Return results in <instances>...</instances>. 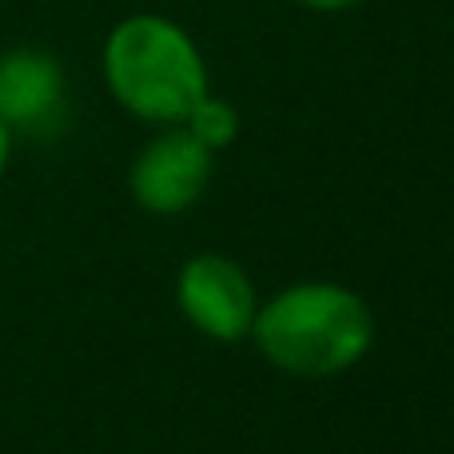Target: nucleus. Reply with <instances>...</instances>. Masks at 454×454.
<instances>
[{
    "instance_id": "6",
    "label": "nucleus",
    "mask_w": 454,
    "mask_h": 454,
    "mask_svg": "<svg viewBox=\"0 0 454 454\" xmlns=\"http://www.w3.org/2000/svg\"><path fill=\"white\" fill-rule=\"evenodd\" d=\"M184 128H188L204 148L220 152V148H227V144L235 140V136H239V112H235L227 100H220V96L204 92L196 100V108L184 116Z\"/></svg>"
},
{
    "instance_id": "4",
    "label": "nucleus",
    "mask_w": 454,
    "mask_h": 454,
    "mask_svg": "<svg viewBox=\"0 0 454 454\" xmlns=\"http://www.w3.org/2000/svg\"><path fill=\"white\" fill-rule=\"evenodd\" d=\"M180 311L188 323L204 335L235 343V339L251 335L255 323V287H251L247 271L227 255H196L184 263L180 271Z\"/></svg>"
},
{
    "instance_id": "8",
    "label": "nucleus",
    "mask_w": 454,
    "mask_h": 454,
    "mask_svg": "<svg viewBox=\"0 0 454 454\" xmlns=\"http://www.w3.org/2000/svg\"><path fill=\"white\" fill-rule=\"evenodd\" d=\"M8 156H12V132H8L4 120H0V176H4V168H8Z\"/></svg>"
},
{
    "instance_id": "5",
    "label": "nucleus",
    "mask_w": 454,
    "mask_h": 454,
    "mask_svg": "<svg viewBox=\"0 0 454 454\" xmlns=\"http://www.w3.org/2000/svg\"><path fill=\"white\" fill-rule=\"evenodd\" d=\"M64 68L44 48H12L0 56V120L8 132L44 136L60 124Z\"/></svg>"
},
{
    "instance_id": "3",
    "label": "nucleus",
    "mask_w": 454,
    "mask_h": 454,
    "mask_svg": "<svg viewBox=\"0 0 454 454\" xmlns=\"http://www.w3.org/2000/svg\"><path fill=\"white\" fill-rule=\"evenodd\" d=\"M207 180H212V148H204L188 128H176L156 136L136 156L128 188L144 212L180 215L204 196Z\"/></svg>"
},
{
    "instance_id": "2",
    "label": "nucleus",
    "mask_w": 454,
    "mask_h": 454,
    "mask_svg": "<svg viewBox=\"0 0 454 454\" xmlns=\"http://www.w3.org/2000/svg\"><path fill=\"white\" fill-rule=\"evenodd\" d=\"M104 80L132 116L152 124H184L207 92V64L196 40L176 20L136 12L104 40Z\"/></svg>"
},
{
    "instance_id": "7",
    "label": "nucleus",
    "mask_w": 454,
    "mask_h": 454,
    "mask_svg": "<svg viewBox=\"0 0 454 454\" xmlns=\"http://www.w3.org/2000/svg\"><path fill=\"white\" fill-rule=\"evenodd\" d=\"M295 4L311 8V12H343V8H355L363 0H295Z\"/></svg>"
},
{
    "instance_id": "1",
    "label": "nucleus",
    "mask_w": 454,
    "mask_h": 454,
    "mask_svg": "<svg viewBox=\"0 0 454 454\" xmlns=\"http://www.w3.org/2000/svg\"><path fill=\"white\" fill-rule=\"evenodd\" d=\"M259 351L287 375H339L367 355L375 339L371 307L339 283H299L255 311Z\"/></svg>"
}]
</instances>
